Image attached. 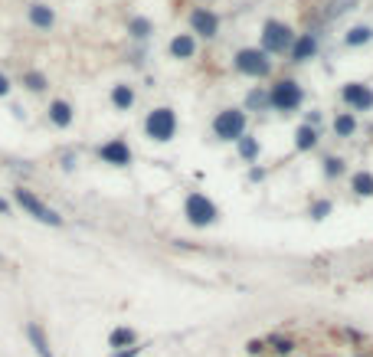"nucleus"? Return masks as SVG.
I'll return each instance as SVG.
<instances>
[{
    "instance_id": "1",
    "label": "nucleus",
    "mask_w": 373,
    "mask_h": 357,
    "mask_svg": "<svg viewBox=\"0 0 373 357\" xmlns=\"http://www.w3.org/2000/svg\"><path fill=\"white\" fill-rule=\"evenodd\" d=\"M268 109L278 112V115H295V112H301V105H305V98H308V92H305V86H301L295 76H272L268 79Z\"/></svg>"
},
{
    "instance_id": "2",
    "label": "nucleus",
    "mask_w": 373,
    "mask_h": 357,
    "mask_svg": "<svg viewBox=\"0 0 373 357\" xmlns=\"http://www.w3.org/2000/svg\"><path fill=\"white\" fill-rule=\"evenodd\" d=\"M295 36H298V30L288 20H282V17H266L262 26H259V50H266L272 59H282V56L291 53Z\"/></svg>"
},
{
    "instance_id": "3",
    "label": "nucleus",
    "mask_w": 373,
    "mask_h": 357,
    "mask_svg": "<svg viewBox=\"0 0 373 357\" xmlns=\"http://www.w3.org/2000/svg\"><path fill=\"white\" fill-rule=\"evenodd\" d=\"M233 73L243 79L266 82V79L275 76V59L266 50H259V46H239L233 53Z\"/></svg>"
},
{
    "instance_id": "4",
    "label": "nucleus",
    "mask_w": 373,
    "mask_h": 357,
    "mask_svg": "<svg viewBox=\"0 0 373 357\" xmlns=\"http://www.w3.org/2000/svg\"><path fill=\"white\" fill-rule=\"evenodd\" d=\"M223 217V210L216 206L213 197H206L203 190H190V194L183 197V220L190 223L193 229H210L220 223Z\"/></svg>"
},
{
    "instance_id": "5",
    "label": "nucleus",
    "mask_w": 373,
    "mask_h": 357,
    "mask_svg": "<svg viewBox=\"0 0 373 357\" xmlns=\"http://www.w3.org/2000/svg\"><path fill=\"white\" fill-rule=\"evenodd\" d=\"M210 131H213L216 141L236 144V141L249 131V115H245L239 105H226V109H220L213 119H210Z\"/></svg>"
},
{
    "instance_id": "6",
    "label": "nucleus",
    "mask_w": 373,
    "mask_h": 357,
    "mask_svg": "<svg viewBox=\"0 0 373 357\" xmlns=\"http://www.w3.org/2000/svg\"><path fill=\"white\" fill-rule=\"evenodd\" d=\"M177 128H181V119L171 105H154L144 115V138L154 144H171L177 138Z\"/></svg>"
},
{
    "instance_id": "7",
    "label": "nucleus",
    "mask_w": 373,
    "mask_h": 357,
    "mask_svg": "<svg viewBox=\"0 0 373 357\" xmlns=\"http://www.w3.org/2000/svg\"><path fill=\"white\" fill-rule=\"evenodd\" d=\"M13 204L20 206L26 217H33L36 223H46V227H66V217L59 210H53L50 204H43L40 197L26 190V187H13Z\"/></svg>"
},
{
    "instance_id": "8",
    "label": "nucleus",
    "mask_w": 373,
    "mask_h": 357,
    "mask_svg": "<svg viewBox=\"0 0 373 357\" xmlns=\"http://www.w3.org/2000/svg\"><path fill=\"white\" fill-rule=\"evenodd\" d=\"M187 26H190V33L197 40L213 43V40H220V33H223V17H220V10L206 7V3H197V7H190V13H187Z\"/></svg>"
},
{
    "instance_id": "9",
    "label": "nucleus",
    "mask_w": 373,
    "mask_h": 357,
    "mask_svg": "<svg viewBox=\"0 0 373 357\" xmlns=\"http://www.w3.org/2000/svg\"><path fill=\"white\" fill-rule=\"evenodd\" d=\"M360 7V0H318L314 3V10L308 13V30L314 33H324V26H330V23L344 20L347 13H353Z\"/></svg>"
},
{
    "instance_id": "10",
    "label": "nucleus",
    "mask_w": 373,
    "mask_h": 357,
    "mask_svg": "<svg viewBox=\"0 0 373 357\" xmlns=\"http://www.w3.org/2000/svg\"><path fill=\"white\" fill-rule=\"evenodd\" d=\"M337 98H341V105L353 115H367L373 112V86L370 82H360V79H351V82H344L337 89Z\"/></svg>"
},
{
    "instance_id": "11",
    "label": "nucleus",
    "mask_w": 373,
    "mask_h": 357,
    "mask_svg": "<svg viewBox=\"0 0 373 357\" xmlns=\"http://www.w3.org/2000/svg\"><path fill=\"white\" fill-rule=\"evenodd\" d=\"M321 53V33L314 30H301L295 36V43H291V53H288V63L291 66H305L311 59H318Z\"/></svg>"
},
{
    "instance_id": "12",
    "label": "nucleus",
    "mask_w": 373,
    "mask_h": 357,
    "mask_svg": "<svg viewBox=\"0 0 373 357\" xmlns=\"http://www.w3.org/2000/svg\"><path fill=\"white\" fill-rule=\"evenodd\" d=\"M98 161L108 164V167H131L135 151L125 138H108L105 144H98Z\"/></svg>"
},
{
    "instance_id": "13",
    "label": "nucleus",
    "mask_w": 373,
    "mask_h": 357,
    "mask_svg": "<svg viewBox=\"0 0 373 357\" xmlns=\"http://www.w3.org/2000/svg\"><path fill=\"white\" fill-rule=\"evenodd\" d=\"M197 53H200V40L193 33H174L167 43V56L177 63H190V59H197Z\"/></svg>"
},
{
    "instance_id": "14",
    "label": "nucleus",
    "mask_w": 373,
    "mask_h": 357,
    "mask_svg": "<svg viewBox=\"0 0 373 357\" xmlns=\"http://www.w3.org/2000/svg\"><path fill=\"white\" fill-rule=\"evenodd\" d=\"M357 131H360V115H353V112H347V109H337L330 115V135L337 141L357 138Z\"/></svg>"
},
{
    "instance_id": "15",
    "label": "nucleus",
    "mask_w": 373,
    "mask_h": 357,
    "mask_svg": "<svg viewBox=\"0 0 373 357\" xmlns=\"http://www.w3.org/2000/svg\"><path fill=\"white\" fill-rule=\"evenodd\" d=\"M347 174H351V161H347L344 154L324 151V158H321V177H324V184H337Z\"/></svg>"
},
{
    "instance_id": "16",
    "label": "nucleus",
    "mask_w": 373,
    "mask_h": 357,
    "mask_svg": "<svg viewBox=\"0 0 373 357\" xmlns=\"http://www.w3.org/2000/svg\"><path fill=\"white\" fill-rule=\"evenodd\" d=\"M321 138H324V131L298 121V128H295V135H291V148H295L298 154H311V151H318L321 148Z\"/></svg>"
},
{
    "instance_id": "17",
    "label": "nucleus",
    "mask_w": 373,
    "mask_h": 357,
    "mask_svg": "<svg viewBox=\"0 0 373 357\" xmlns=\"http://www.w3.org/2000/svg\"><path fill=\"white\" fill-rule=\"evenodd\" d=\"M239 109L245 112V115H268V89L266 86H249L243 96V105Z\"/></svg>"
},
{
    "instance_id": "18",
    "label": "nucleus",
    "mask_w": 373,
    "mask_h": 357,
    "mask_svg": "<svg viewBox=\"0 0 373 357\" xmlns=\"http://www.w3.org/2000/svg\"><path fill=\"white\" fill-rule=\"evenodd\" d=\"M236 154H239V161H243L245 167H252V164H259V158H262V141H259L252 131H245L243 138L236 141Z\"/></svg>"
},
{
    "instance_id": "19",
    "label": "nucleus",
    "mask_w": 373,
    "mask_h": 357,
    "mask_svg": "<svg viewBox=\"0 0 373 357\" xmlns=\"http://www.w3.org/2000/svg\"><path fill=\"white\" fill-rule=\"evenodd\" d=\"M46 119H50L53 128H69V125L75 121V109L66 102V98H53L50 109H46Z\"/></svg>"
},
{
    "instance_id": "20",
    "label": "nucleus",
    "mask_w": 373,
    "mask_h": 357,
    "mask_svg": "<svg viewBox=\"0 0 373 357\" xmlns=\"http://www.w3.org/2000/svg\"><path fill=\"white\" fill-rule=\"evenodd\" d=\"M341 43L347 46V50H363V46H370L373 43V26L370 23H353V26L344 30Z\"/></svg>"
},
{
    "instance_id": "21",
    "label": "nucleus",
    "mask_w": 373,
    "mask_h": 357,
    "mask_svg": "<svg viewBox=\"0 0 373 357\" xmlns=\"http://www.w3.org/2000/svg\"><path fill=\"white\" fill-rule=\"evenodd\" d=\"M26 20H30L36 30H53L56 26V10L50 7V3H43V0H36V3L26 7Z\"/></svg>"
},
{
    "instance_id": "22",
    "label": "nucleus",
    "mask_w": 373,
    "mask_h": 357,
    "mask_svg": "<svg viewBox=\"0 0 373 357\" xmlns=\"http://www.w3.org/2000/svg\"><path fill=\"white\" fill-rule=\"evenodd\" d=\"M108 98H112L115 112H131L135 102H138V92H135V86H128V82H115L112 92H108Z\"/></svg>"
},
{
    "instance_id": "23",
    "label": "nucleus",
    "mask_w": 373,
    "mask_h": 357,
    "mask_svg": "<svg viewBox=\"0 0 373 357\" xmlns=\"http://www.w3.org/2000/svg\"><path fill=\"white\" fill-rule=\"evenodd\" d=\"M266 347L272 357H295V347H298V341L291 335H282V331H272V335H266Z\"/></svg>"
},
{
    "instance_id": "24",
    "label": "nucleus",
    "mask_w": 373,
    "mask_h": 357,
    "mask_svg": "<svg viewBox=\"0 0 373 357\" xmlns=\"http://www.w3.org/2000/svg\"><path fill=\"white\" fill-rule=\"evenodd\" d=\"M351 194L357 197V200H370L373 197V171L370 167L351 171Z\"/></svg>"
},
{
    "instance_id": "25",
    "label": "nucleus",
    "mask_w": 373,
    "mask_h": 357,
    "mask_svg": "<svg viewBox=\"0 0 373 357\" xmlns=\"http://www.w3.org/2000/svg\"><path fill=\"white\" fill-rule=\"evenodd\" d=\"M128 36L135 40V43H148L151 36H154V20H151V17H144V13L128 17Z\"/></svg>"
},
{
    "instance_id": "26",
    "label": "nucleus",
    "mask_w": 373,
    "mask_h": 357,
    "mask_svg": "<svg viewBox=\"0 0 373 357\" xmlns=\"http://www.w3.org/2000/svg\"><path fill=\"white\" fill-rule=\"evenodd\" d=\"M135 344H141L135 328L118 325V328H112V331H108V347H112V351H125V347H135Z\"/></svg>"
},
{
    "instance_id": "27",
    "label": "nucleus",
    "mask_w": 373,
    "mask_h": 357,
    "mask_svg": "<svg viewBox=\"0 0 373 357\" xmlns=\"http://www.w3.org/2000/svg\"><path fill=\"white\" fill-rule=\"evenodd\" d=\"M26 331V341L33 344V351H36V357H56L53 354V347H50V337H46V331L36 321H30V325L23 328Z\"/></svg>"
},
{
    "instance_id": "28",
    "label": "nucleus",
    "mask_w": 373,
    "mask_h": 357,
    "mask_svg": "<svg viewBox=\"0 0 373 357\" xmlns=\"http://www.w3.org/2000/svg\"><path fill=\"white\" fill-rule=\"evenodd\" d=\"M330 213H334V200H330V197H314L308 204V210H305V217L314 220V223H324Z\"/></svg>"
},
{
    "instance_id": "29",
    "label": "nucleus",
    "mask_w": 373,
    "mask_h": 357,
    "mask_svg": "<svg viewBox=\"0 0 373 357\" xmlns=\"http://www.w3.org/2000/svg\"><path fill=\"white\" fill-rule=\"evenodd\" d=\"M23 86L30 89V92H36V96H43L46 89H50V79H46L40 69H26V73H23Z\"/></svg>"
},
{
    "instance_id": "30",
    "label": "nucleus",
    "mask_w": 373,
    "mask_h": 357,
    "mask_svg": "<svg viewBox=\"0 0 373 357\" xmlns=\"http://www.w3.org/2000/svg\"><path fill=\"white\" fill-rule=\"evenodd\" d=\"M268 177H272V167H266V164H252V167L245 171V184H266Z\"/></svg>"
},
{
    "instance_id": "31",
    "label": "nucleus",
    "mask_w": 373,
    "mask_h": 357,
    "mask_svg": "<svg viewBox=\"0 0 373 357\" xmlns=\"http://www.w3.org/2000/svg\"><path fill=\"white\" fill-rule=\"evenodd\" d=\"M305 125H311V128L324 131V112H321V109H311V112H305Z\"/></svg>"
},
{
    "instance_id": "32",
    "label": "nucleus",
    "mask_w": 373,
    "mask_h": 357,
    "mask_svg": "<svg viewBox=\"0 0 373 357\" xmlns=\"http://www.w3.org/2000/svg\"><path fill=\"white\" fill-rule=\"evenodd\" d=\"M268 347H266V337H252L249 344H245V354L249 357H259V354H266Z\"/></svg>"
},
{
    "instance_id": "33",
    "label": "nucleus",
    "mask_w": 373,
    "mask_h": 357,
    "mask_svg": "<svg viewBox=\"0 0 373 357\" xmlns=\"http://www.w3.org/2000/svg\"><path fill=\"white\" fill-rule=\"evenodd\" d=\"M148 344H135V347H125V351H112L108 357H141V351H144Z\"/></svg>"
},
{
    "instance_id": "34",
    "label": "nucleus",
    "mask_w": 373,
    "mask_h": 357,
    "mask_svg": "<svg viewBox=\"0 0 373 357\" xmlns=\"http://www.w3.org/2000/svg\"><path fill=\"white\" fill-rule=\"evenodd\" d=\"M75 164H79L75 151H66V154H63V171H75Z\"/></svg>"
},
{
    "instance_id": "35",
    "label": "nucleus",
    "mask_w": 373,
    "mask_h": 357,
    "mask_svg": "<svg viewBox=\"0 0 373 357\" xmlns=\"http://www.w3.org/2000/svg\"><path fill=\"white\" fill-rule=\"evenodd\" d=\"M10 79H7V76H3V73H0V98H7V96H10Z\"/></svg>"
},
{
    "instance_id": "36",
    "label": "nucleus",
    "mask_w": 373,
    "mask_h": 357,
    "mask_svg": "<svg viewBox=\"0 0 373 357\" xmlns=\"http://www.w3.org/2000/svg\"><path fill=\"white\" fill-rule=\"evenodd\" d=\"M0 217H10V204H7L3 197H0Z\"/></svg>"
},
{
    "instance_id": "37",
    "label": "nucleus",
    "mask_w": 373,
    "mask_h": 357,
    "mask_svg": "<svg viewBox=\"0 0 373 357\" xmlns=\"http://www.w3.org/2000/svg\"><path fill=\"white\" fill-rule=\"evenodd\" d=\"M367 138L373 141V121H370V125H367Z\"/></svg>"
},
{
    "instance_id": "38",
    "label": "nucleus",
    "mask_w": 373,
    "mask_h": 357,
    "mask_svg": "<svg viewBox=\"0 0 373 357\" xmlns=\"http://www.w3.org/2000/svg\"><path fill=\"white\" fill-rule=\"evenodd\" d=\"M351 357H373V354H351Z\"/></svg>"
},
{
    "instance_id": "39",
    "label": "nucleus",
    "mask_w": 373,
    "mask_h": 357,
    "mask_svg": "<svg viewBox=\"0 0 373 357\" xmlns=\"http://www.w3.org/2000/svg\"><path fill=\"white\" fill-rule=\"evenodd\" d=\"M203 3H216V0H203Z\"/></svg>"
},
{
    "instance_id": "40",
    "label": "nucleus",
    "mask_w": 373,
    "mask_h": 357,
    "mask_svg": "<svg viewBox=\"0 0 373 357\" xmlns=\"http://www.w3.org/2000/svg\"><path fill=\"white\" fill-rule=\"evenodd\" d=\"M3 262H7V259H3V256H0V266H3Z\"/></svg>"
}]
</instances>
